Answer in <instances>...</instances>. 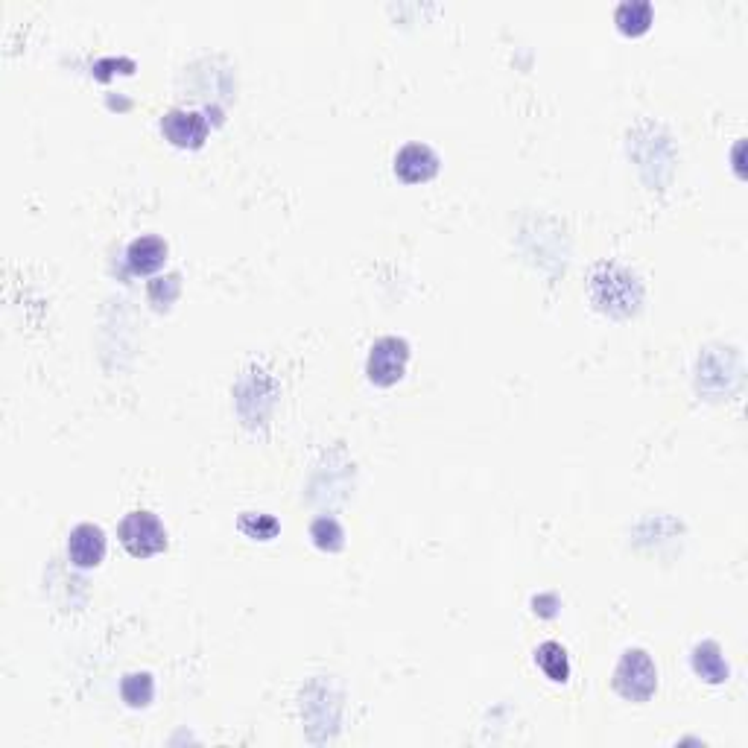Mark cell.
<instances>
[{"mask_svg":"<svg viewBox=\"0 0 748 748\" xmlns=\"http://www.w3.org/2000/svg\"><path fill=\"white\" fill-rule=\"evenodd\" d=\"M68 556L76 567L91 570L106 559V535L97 524H79L68 535Z\"/></svg>","mask_w":748,"mask_h":748,"instance_id":"8992f818","label":"cell"},{"mask_svg":"<svg viewBox=\"0 0 748 748\" xmlns=\"http://www.w3.org/2000/svg\"><path fill=\"white\" fill-rule=\"evenodd\" d=\"M693 670H696V675L702 681H708V684H725L728 673H731L728 661H725V655L719 649V643H713V640H705V643H699L693 649Z\"/></svg>","mask_w":748,"mask_h":748,"instance_id":"ba28073f","label":"cell"},{"mask_svg":"<svg viewBox=\"0 0 748 748\" xmlns=\"http://www.w3.org/2000/svg\"><path fill=\"white\" fill-rule=\"evenodd\" d=\"M278 521L272 515H263V512H246L240 518V532H246L249 538H258V541H272L278 535Z\"/></svg>","mask_w":748,"mask_h":748,"instance_id":"4fadbf2b","label":"cell"},{"mask_svg":"<svg viewBox=\"0 0 748 748\" xmlns=\"http://www.w3.org/2000/svg\"><path fill=\"white\" fill-rule=\"evenodd\" d=\"M535 661H538L541 673L547 675L550 681H556V684H564V681L570 678V661H567V652H564V646L556 643V640L541 643V646L535 649Z\"/></svg>","mask_w":748,"mask_h":748,"instance_id":"30bf717a","label":"cell"},{"mask_svg":"<svg viewBox=\"0 0 748 748\" xmlns=\"http://www.w3.org/2000/svg\"><path fill=\"white\" fill-rule=\"evenodd\" d=\"M614 690L629 702H649L658 690V670L646 649H626L617 670H614Z\"/></svg>","mask_w":748,"mask_h":748,"instance_id":"6da1fadb","label":"cell"},{"mask_svg":"<svg viewBox=\"0 0 748 748\" xmlns=\"http://www.w3.org/2000/svg\"><path fill=\"white\" fill-rule=\"evenodd\" d=\"M410 363V342L401 337H380L369 351L366 374L374 386H395Z\"/></svg>","mask_w":748,"mask_h":748,"instance_id":"3957f363","label":"cell"},{"mask_svg":"<svg viewBox=\"0 0 748 748\" xmlns=\"http://www.w3.org/2000/svg\"><path fill=\"white\" fill-rule=\"evenodd\" d=\"M310 538H313V544H316L319 550H328V553H337V550H342V544H345V532H342V526H339L337 518H331V515L313 521V526H310Z\"/></svg>","mask_w":748,"mask_h":748,"instance_id":"7c38bea8","label":"cell"},{"mask_svg":"<svg viewBox=\"0 0 748 748\" xmlns=\"http://www.w3.org/2000/svg\"><path fill=\"white\" fill-rule=\"evenodd\" d=\"M439 164H442L439 155L427 144H407L395 155V176L404 179L407 185H421L439 173Z\"/></svg>","mask_w":748,"mask_h":748,"instance_id":"5b68a950","label":"cell"},{"mask_svg":"<svg viewBox=\"0 0 748 748\" xmlns=\"http://www.w3.org/2000/svg\"><path fill=\"white\" fill-rule=\"evenodd\" d=\"M652 15H655V12H652V3H649V0H626V3L617 6L614 21H617V27H620L626 36H640V33L649 30Z\"/></svg>","mask_w":748,"mask_h":748,"instance_id":"9c48e42d","label":"cell"},{"mask_svg":"<svg viewBox=\"0 0 748 748\" xmlns=\"http://www.w3.org/2000/svg\"><path fill=\"white\" fill-rule=\"evenodd\" d=\"M161 132L179 150H199L208 141V120L193 109H173L161 117Z\"/></svg>","mask_w":748,"mask_h":748,"instance_id":"277c9868","label":"cell"},{"mask_svg":"<svg viewBox=\"0 0 748 748\" xmlns=\"http://www.w3.org/2000/svg\"><path fill=\"white\" fill-rule=\"evenodd\" d=\"M126 261L135 275H150L167 261V243L161 237H138V240H132Z\"/></svg>","mask_w":748,"mask_h":748,"instance_id":"52a82bcc","label":"cell"},{"mask_svg":"<svg viewBox=\"0 0 748 748\" xmlns=\"http://www.w3.org/2000/svg\"><path fill=\"white\" fill-rule=\"evenodd\" d=\"M117 538H120L123 550L135 559H150V556H158L167 550V529L147 509L129 512L117 524Z\"/></svg>","mask_w":748,"mask_h":748,"instance_id":"7a4b0ae2","label":"cell"},{"mask_svg":"<svg viewBox=\"0 0 748 748\" xmlns=\"http://www.w3.org/2000/svg\"><path fill=\"white\" fill-rule=\"evenodd\" d=\"M120 696L129 708H147L155 696V681L150 673H132L123 678L120 684Z\"/></svg>","mask_w":748,"mask_h":748,"instance_id":"8fae6325","label":"cell"}]
</instances>
